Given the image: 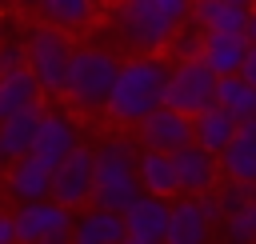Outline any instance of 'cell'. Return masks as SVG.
Returning a JSON list of instances; mask_svg holds the SVG:
<instances>
[{
  "mask_svg": "<svg viewBox=\"0 0 256 244\" xmlns=\"http://www.w3.org/2000/svg\"><path fill=\"white\" fill-rule=\"evenodd\" d=\"M224 180H240V184H256V120H244L236 140L228 144V152L220 156Z\"/></svg>",
  "mask_w": 256,
  "mask_h": 244,
  "instance_id": "obj_21",
  "label": "cell"
},
{
  "mask_svg": "<svg viewBox=\"0 0 256 244\" xmlns=\"http://www.w3.org/2000/svg\"><path fill=\"white\" fill-rule=\"evenodd\" d=\"M112 32L120 36V44L136 48V56H160L172 48L180 24L156 0H120L112 8Z\"/></svg>",
  "mask_w": 256,
  "mask_h": 244,
  "instance_id": "obj_4",
  "label": "cell"
},
{
  "mask_svg": "<svg viewBox=\"0 0 256 244\" xmlns=\"http://www.w3.org/2000/svg\"><path fill=\"white\" fill-rule=\"evenodd\" d=\"M168 72L172 64L160 60V56H132L120 64V76H116V88L108 96V108L104 116L120 128H140L152 112L164 108V92H168Z\"/></svg>",
  "mask_w": 256,
  "mask_h": 244,
  "instance_id": "obj_1",
  "label": "cell"
},
{
  "mask_svg": "<svg viewBox=\"0 0 256 244\" xmlns=\"http://www.w3.org/2000/svg\"><path fill=\"white\" fill-rule=\"evenodd\" d=\"M144 196L140 188V148L124 136H112L96 148V192L92 204L108 212H128Z\"/></svg>",
  "mask_w": 256,
  "mask_h": 244,
  "instance_id": "obj_2",
  "label": "cell"
},
{
  "mask_svg": "<svg viewBox=\"0 0 256 244\" xmlns=\"http://www.w3.org/2000/svg\"><path fill=\"white\" fill-rule=\"evenodd\" d=\"M24 44H28V72L36 76L40 92L44 96H64L68 68H72V56H76L68 32H60V28H52V24L40 20L24 36Z\"/></svg>",
  "mask_w": 256,
  "mask_h": 244,
  "instance_id": "obj_5",
  "label": "cell"
},
{
  "mask_svg": "<svg viewBox=\"0 0 256 244\" xmlns=\"http://www.w3.org/2000/svg\"><path fill=\"white\" fill-rule=\"evenodd\" d=\"M136 136H140V144H144V148L176 156L180 148H188V144H192V116H184V112H176V108H168V104H164L160 112H152V116L136 128Z\"/></svg>",
  "mask_w": 256,
  "mask_h": 244,
  "instance_id": "obj_10",
  "label": "cell"
},
{
  "mask_svg": "<svg viewBox=\"0 0 256 244\" xmlns=\"http://www.w3.org/2000/svg\"><path fill=\"white\" fill-rule=\"evenodd\" d=\"M156 4H160V8L176 20V24H184V20L192 16V0H156Z\"/></svg>",
  "mask_w": 256,
  "mask_h": 244,
  "instance_id": "obj_29",
  "label": "cell"
},
{
  "mask_svg": "<svg viewBox=\"0 0 256 244\" xmlns=\"http://www.w3.org/2000/svg\"><path fill=\"white\" fill-rule=\"evenodd\" d=\"M44 104L12 116L8 124H0V140H4V152H8V164L20 160V156H32L36 152V140H40V124H44Z\"/></svg>",
  "mask_w": 256,
  "mask_h": 244,
  "instance_id": "obj_20",
  "label": "cell"
},
{
  "mask_svg": "<svg viewBox=\"0 0 256 244\" xmlns=\"http://www.w3.org/2000/svg\"><path fill=\"white\" fill-rule=\"evenodd\" d=\"M248 40L256 44V8H252V16H248Z\"/></svg>",
  "mask_w": 256,
  "mask_h": 244,
  "instance_id": "obj_32",
  "label": "cell"
},
{
  "mask_svg": "<svg viewBox=\"0 0 256 244\" xmlns=\"http://www.w3.org/2000/svg\"><path fill=\"white\" fill-rule=\"evenodd\" d=\"M140 188L144 196H180V176H176V156L168 152H152V148H140Z\"/></svg>",
  "mask_w": 256,
  "mask_h": 244,
  "instance_id": "obj_19",
  "label": "cell"
},
{
  "mask_svg": "<svg viewBox=\"0 0 256 244\" xmlns=\"http://www.w3.org/2000/svg\"><path fill=\"white\" fill-rule=\"evenodd\" d=\"M0 44H4V16H0Z\"/></svg>",
  "mask_w": 256,
  "mask_h": 244,
  "instance_id": "obj_36",
  "label": "cell"
},
{
  "mask_svg": "<svg viewBox=\"0 0 256 244\" xmlns=\"http://www.w3.org/2000/svg\"><path fill=\"white\" fill-rule=\"evenodd\" d=\"M76 216L56 200H36L16 208V244H72Z\"/></svg>",
  "mask_w": 256,
  "mask_h": 244,
  "instance_id": "obj_8",
  "label": "cell"
},
{
  "mask_svg": "<svg viewBox=\"0 0 256 244\" xmlns=\"http://www.w3.org/2000/svg\"><path fill=\"white\" fill-rule=\"evenodd\" d=\"M16 4H24V8H40L44 0H16Z\"/></svg>",
  "mask_w": 256,
  "mask_h": 244,
  "instance_id": "obj_34",
  "label": "cell"
},
{
  "mask_svg": "<svg viewBox=\"0 0 256 244\" xmlns=\"http://www.w3.org/2000/svg\"><path fill=\"white\" fill-rule=\"evenodd\" d=\"M216 200H220V212H224V220H228L232 212H240L244 204H252V200H256V184H240V180H224V184L216 188Z\"/></svg>",
  "mask_w": 256,
  "mask_h": 244,
  "instance_id": "obj_26",
  "label": "cell"
},
{
  "mask_svg": "<svg viewBox=\"0 0 256 244\" xmlns=\"http://www.w3.org/2000/svg\"><path fill=\"white\" fill-rule=\"evenodd\" d=\"M116 4H120V0H116Z\"/></svg>",
  "mask_w": 256,
  "mask_h": 244,
  "instance_id": "obj_38",
  "label": "cell"
},
{
  "mask_svg": "<svg viewBox=\"0 0 256 244\" xmlns=\"http://www.w3.org/2000/svg\"><path fill=\"white\" fill-rule=\"evenodd\" d=\"M0 244H16V212L0 204Z\"/></svg>",
  "mask_w": 256,
  "mask_h": 244,
  "instance_id": "obj_30",
  "label": "cell"
},
{
  "mask_svg": "<svg viewBox=\"0 0 256 244\" xmlns=\"http://www.w3.org/2000/svg\"><path fill=\"white\" fill-rule=\"evenodd\" d=\"M40 96L44 92H40V84H36V76L28 68L24 72H12V76H0V124H8L12 116L36 108Z\"/></svg>",
  "mask_w": 256,
  "mask_h": 244,
  "instance_id": "obj_22",
  "label": "cell"
},
{
  "mask_svg": "<svg viewBox=\"0 0 256 244\" xmlns=\"http://www.w3.org/2000/svg\"><path fill=\"white\" fill-rule=\"evenodd\" d=\"M212 216L204 212L200 196H180L172 204V224H168V244H208L212 236Z\"/></svg>",
  "mask_w": 256,
  "mask_h": 244,
  "instance_id": "obj_16",
  "label": "cell"
},
{
  "mask_svg": "<svg viewBox=\"0 0 256 244\" xmlns=\"http://www.w3.org/2000/svg\"><path fill=\"white\" fill-rule=\"evenodd\" d=\"M248 8H236V4H228V0H192V24L204 32V36H212V32H220V36H244L248 32Z\"/></svg>",
  "mask_w": 256,
  "mask_h": 244,
  "instance_id": "obj_15",
  "label": "cell"
},
{
  "mask_svg": "<svg viewBox=\"0 0 256 244\" xmlns=\"http://www.w3.org/2000/svg\"><path fill=\"white\" fill-rule=\"evenodd\" d=\"M240 76L256 88V44H252V52H248V60H244V68H240Z\"/></svg>",
  "mask_w": 256,
  "mask_h": 244,
  "instance_id": "obj_31",
  "label": "cell"
},
{
  "mask_svg": "<svg viewBox=\"0 0 256 244\" xmlns=\"http://www.w3.org/2000/svg\"><path fill=\"white\" fill-rule=\"evenodd\" d=\"M228 4H236V8H248V12L256 8V0H228Z\"/></svg>",
  "mask_w": 256,
  "mask_h": 244,
  "instance_id": "obj_33",
  "label": "cell"
},
{
  "mask_svg": "<svg viewBox=\"0 0 256 244\" xmlns=\"http://www.w3.org/2000/svg\"><path fill=\"white\" fill-rule=\"evenodd\" d=\"M128 244H132V240H128Z\"/></svg>",
  "mask_w": 256,
  "mask_h": 244,
  "instance_id": "obj_37",
  "label": "cell"
},
{
  "mask_svg": "<svg viewBox=\"0 0 256 244\" xmlns=\"http://www.w3.org/2000/svg\"><path fill=\"white\" fill-rule=\"evenodd\" d=\"M200 48H204V32L200 28H180L168 52H172V60H200Z\"/></svg>",
  "mask_w": 256,
  "mask_h": 244,
  "instance_id": "obj_27",
  "label": "cell"
},
{
  "mask_svg": "<svg viewBox=\"0 0 256 244\" xmlns=\"http://www.w3.org/2000/svg\"><path fill=\"white\" fill-rule=\"evenodd\" d=\"M236 132H240V120L228 116L220 104L208 108V112H200V116L192 120V144H200V148L212 152V156H224L228 144L236 140Z\"/></svg>",
  "mask_w": 256,
  "mask_h": 244,
  "instance_id": "obj_18",
  "label": "cell"
},
{
  "mask_svg": "<svg viewBox=\"0 0 256 244\" xmlns=\"http://www.w3.org/2000/svg\"><path fill=\"white\" fill-rule=\"evenodd\" d=\"M216 104H220L228 116H236L240 124H244V120H256V88H252L244 76H228V80H220Z\"/></svg>",
  "mask_w": 256,
  "mask_h": 244,
  "instance_id": "obj_24",
  "label": "cell"
},
{
  "mask_svg": "<svg viewBox=\"0 0 256 244\" xmlns=\"http://www.w3.org/2000/svg\"><path fill=\"white\" fill-rule=\"evenodd\" d=\"M0 164H8V152H4V140H0Z\"/></svg>",
  "mask_w": 256,
  "mask_h": 244,
  "instance_id": "obj_35",
  "label": "cell"
},
{
  "mask_svg": "<svg viewBox=\"0 0 256 244\" xmlns=\"http://www.w3.org/2000/svg\"><path fill=\"white\" fill-rule=\"evenodd\" d=\"M72 244H128V224L120 212L108 208H84L72 224Z\"/></svg>",
  "mask_w": 256,
  "mask_h": 244,
  "instance_id": "obj_14",
  "label": "cell"
},
{
  "mask_svg": "<svg viewBox=\"0 0 256 244\" xmlns=\"http://www.w3.org/2000/svg\"><path fill=\"white\" fill-rule=\"evenodd\" d=\"M128 240L132 244H168V224H172V204L160 196H140L128 212Z\"/></svg>",
  "mask_w": 256,
  "mask_h": 244,
  "instance_id": "obj_13",
  "label": "cell"
},
{
  "mask_svg": "<svg viewBox=\"0 0 256 244\" xmlns=\"http://www.w3.org/2000/svg\"><path fill=\"white\" fill-rule=\"evenodd\" d=\"M80 148V124L68 108H48L44 112V124H40V140H36V152L48 168H56L64 156H72Z\"/></svg>",
  "mask_w": 256,
  "mask_h": 244,
  "instance_id": "obj_11",
  "label": "cell"
},
{
  "mask_svg": "<svg viewBox=\"0 0 256 244\" xmlns=\"http://www.w3.org/2000/svg\"><path fill=\"white\" fill-rule=\"evenodd\" d=\"M120 64L108 48L100 44H80L76 56H72V68H68V84H64V100L76 108V112H104L108 108V96L116 88V76H120Z\"/></svg>",
  "mask_w": 256,
  "mask_h": 244,
  "instance_id": "obj_3",
  "label": "cell"
},
{
  "mask_svg": "<svg viewBox=\"0 0 256 244\" xmlns=\"http://www.w3.org/2000/svg\"><path fill=\"white\" fill-rule=\"evenodd\" d=\"M96 4L100 0H44L40 4V20L60 28V32H84L96 20Z\"/></svg>",
  "mask_w": 256,
  "mask_h": 244,
  "instance_id": "obj_23",
  "label": "cell"
},
{
  "mask_svg": "<svg viewBox=\"0 0 256 244\" xmlns=\"http://www.w3.org/2000/svg\"><path fill=\"white\" fill-rule=\"evenodd\" d=\"M224 236L228 244H256V200L224 220Z\"/></svg>",
  "mask_w": 256,
  "mask_h": 244,
  "instance_id": "obj_25",
  "label": "cell"
},
{
  "mask_svg": "<svg viewBox=\"0 0 256 244\" xmlns=\"http://www.w3.org/2000/svg\"><path fill=\"white\" fill-rule=\"evenodd\" d=\"M248 52H252L248 32H244V36H220V32H212V36H204L200 60H204L220 80H228V76H240V68H244V60H248Z\"/></svg>",
  "mask_w": 256,
  "mask_h": 244,
  "instance_id": "obj_17",
  "label": "cell"
},
{
  "mask_svg": "<svg viewBox=\"0 0 256 244\" xmlns=\"http://www.w3.org/2000/svg\"><path fill=\"white\" fill-rule=\"evenodd\" d=\"M92 192H96V148L80 144L72 156H64L52 172V200L64 204L68 212H84L92 208Z\"/></svg>",
  "mask_w": 256,
  "mask_h": 244,
  "instance_id": "obj_7",
  "label": "cell"
},
{
  "mask_svg": "<svg viewBox=\"0 0 256 244\" xmlns=\"http://www.w3.org/2000/svg\"><path fill=\"white\" fill-rule=\"evenodd\" d=\"M216 92H220V76H216L204 60H176L172 72H168L164 104L196 120L200 112L216 108Z\"/></svg>",
  "mask_w": 256,
  "mask_h": 244,
  "instance_id": "obj_6",
  "label": "cell"
},
{
  "mask_svg": "<svg viewBox=\"0 0 256 244\" xmlns=\"http://www.w3.org/2000/svg\"><path fill=\"white\" fill-rule=\"evenodd\" d=\"M52 172L40 156H20L8 164L4 172V192L16 204H36V200H52Z\"/></svg>",
  "mask_w": 256,
  "mask_h": 244,
  "instance_id": "obj_12",
  "label": "cell"
},
{
  "mask_svg": "<svg viewBox=\"0 0 256 244\" xmlns=\"http://www.w3.org/2000/svg\"><path fill=\"white\" fill-rule=\"evenodd\" d=\"M176 176H180V196H212L224 184L220 156L204 152L200 144H188L176 152Z\"/></svg>",
  "mask_w": 256,
  "mask_h": 244,
  "instance_id": "obj_9",
  "label": "cell"
},
{
  "mask_svg": "<svg viewBox=\"0 0 256 244\" xmlns=\"http://www.w3.org/2000/svg\"><path fill=\"white\" fill-rule=\"evenodd\" d=\"M24 68H28V44L24 40H4L0 44V76L24 72Z\"/></svg>",
  "mask_w": 256,
  "mask_h": 244,
  "instance_id": "obj_28",
  "label": "cell"
}]
</instances>
